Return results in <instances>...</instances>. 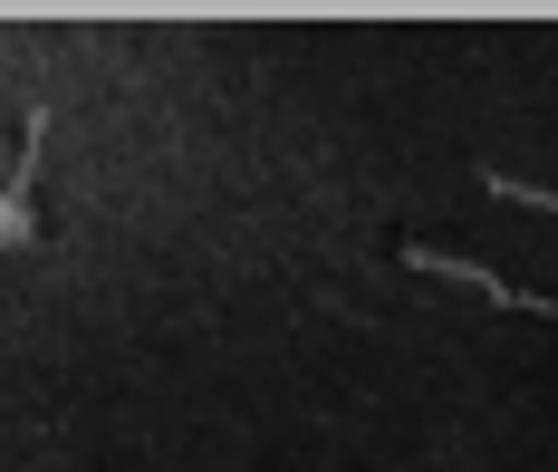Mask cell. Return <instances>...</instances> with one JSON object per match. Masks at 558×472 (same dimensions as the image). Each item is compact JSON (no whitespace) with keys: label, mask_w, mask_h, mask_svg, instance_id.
Returning a JSON list of instances; mask_svg holds the SVG:
<instances>
[{"label":"cell","mask_w":558,"mask_h":472,"mask_svg":"<svg viewBox=\"0 0 558 472\" xmlns=\"http://www.w3.org/2000/svg\"><path fill=\"white\" fill-rule=\"evenodd\" d=\"M404 270H414V280H444V290H472V299H492V308H530V318L549 308L539 290L501 280L492 261H462V251H434V241H404Z\"/></svg>","instance_id":"6da1fadb"},{"label":"cell","mask_w":558,"mask_h":472,"mask_svg":"<svg viewBox=\"0 0 558 472\" xmlns=\"http://www.w3.org/2000/svg\"><path fill=\"white\" fill-rule=\"evenodd\" d=\"M10 251H39V203L0 183V261H10Z\"/></svg>","instance_id":"7a4b0ae2"},{"label":"cell","mask_w":558,"mask_h":472,"mask_svg":"<svg viewBox=\"0 0 558 472\" xmlns=\"http://www.w3.org/2000/svg\"><path fill=\"white\" fill-rule=\"evenodd\" d=\"M482 183H492L501 203H530V213H558V193H549V183H520V174H482Z\"/></svg>","instance_id":"3957f363"}]
</instances>
